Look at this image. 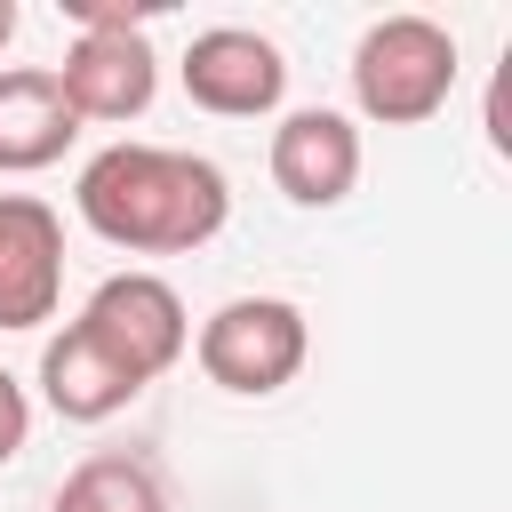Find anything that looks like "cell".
<instances>
[{
	"instance_id": "obj_1",
	"label": "cell",
	"mask_w": 512,
	"mask_h": 512,
	"mask_svg": "<svg viewBox=\"0 0 512 512\" xmlns=\"http://www.w3.org/2000/svg\"><path fill=\"white\" fill-rule=\"evenodd\" d=\"M72 208L96 240H112L128 256H192L224 232L232 184L216 160L176 152V144H104L80 168Z\"/></svg>"
},
{
	"instance_id": "obj_2",
	"label": "cell",
	"mask_w": 512,
	"mask_h": 512,
	"mask_svg": "<svg viewBox=\"0 0 512 512\" xmlns=\"http://www.w3.org/2000/svg\"><path fill=\"white\" fill-rule=\"evenodd\" d=\"M456 88V32L432 16H376L352 48V104L376 128H416Z\"/></svg>"
},
{
	"instance_id": "obj_3",
	"label": "cell",
	"mask_w": 512,
	"mask_h": 512,
	"mask_svg": "<svg viewBox=\"0 0 512 512\" xmlns=\"http://www.w3.org/2000/svg\"><path fill=\"white\" fill-rule=\"evenodd\" d=\"M80 40L56 64V88L72 104V120H136L160 88V56L144 32V8H112V0H72Z\"/></svg>"
},
{
	"instance_id": "obj_4",
	"label": "cell",
	"mask_w": 512,
	"mask_h": 512,
	"mask_svg": "<svg viewBox=\"0 0 512 512\" xmlns=\"http://www.w3.org/2000/svg\"><path fill=\"white\" fill-rule=\"evenodd\" d=\"M192 352H200V376H208L216 392L264 400V392L296 384V368H304V352H312V328H304V312H296L288 296H232V304H216V312L200 320Z\"/></svg>"
},
{
	"instance_id": "obj_5",
	"label": "cell",
	"mask_w": 512,
	"mask_h": 512,
	"mask_svg": "<svg viewBox=\"0 0 512 512\" xmlns=\"http://www.w3.org/2000/svg\"><path fill=\"white\" fill-rule=\"evenodd\" d=\"M80 328L136 376V384H160L184 344H192V320H184V296L160 280V272H112L88 304H80Z\"/></svg>"
},
{
	"instance_id": "obj_6",
	"label": "cell",
	"mask_w": 512,
	"mask_h": 512,
	"mask_svg": "<svg viewBox=\"0 0 512 512\" xmlns=\"http://www.w3.org/2000/svg\"><path fill=\"white\" fill-rule=\"evenodd\" d=\"M176 72H184V96L200 112H216V120H256V112H272L288 96V56L264 32H248V24L192 32V48H184Z\"/></svg>"
},
{
	"instance_id": "obj_7",
	"label": "cell",
	"mask_w": 512,
	"mask_h": 512,
	"mask_svg": "<svg viewBox=\"0 0 512 512\" xmlns=\"http://www.w3.org/2000/svg\"><path fill=\"white\" fill-rule=\"evenodd\" d=\"M64 296V224L40 192H0V328L56 320Z\"/></svg>"
},
{
	"instance_id": "obj_8",
	"label": "cell",
	"mask_w": 512,
	"mask_h": 512,
	"mask_svg": "<svg viewBox=\"0 0 512 512\" xmlns=\"http://www.w3.org/2000/svg\"><path fill=\"white\" fill-rule=\"evenodd\" d=\"M272 184L296 208H336L360 184V128L328 104H304L272 128Z\"/></svg>"
},
{
	"instance_id": "obj_9",
	"label": "cell",
	"mask_w": 512,
	"mask_h": 512,
	"mask_svg": "<svg viewBox=\"0 0 512 512\" xmlns=\"http://www.w3.org/2000/svg\"><path fill=\"white\" fill-rule=\"evenodd\" d=\"M80 120L56 88V72L40 64H8L0 72V176H40L72 152Z\"/></svg>"
},
{
	"instance_id": "obj_10",
	"label": "cell",
	"mask_w": 512,
	"mask_h": 512,
	"mask_svg": "<svg viewBox=\"0 0 512 512\" xmlns=\"http://www.w3.org/2000/svg\"><path fill=\"white\" fill-rule=\"evenodd\" d=\"M40 392H48V408H56L64 424H104V416H120L144 384H136L80 320H64V328L40 344Z\"/></svg>"
},
{
	"instance_id": "obj_11",
	"label": "cell",
	"mask_w": 512,
	"mask_h": 512,
	"mask_svg": "<svg viewBox=\"0 0 512 512\" xmlns=\"http://www.w3.org/2000/svg\"><path fill=\"white\" fill-rule=\"evenodd\" d=\"M56 512H168V488H160V472H152L144 456L104 448V456H80V464L64 472Z\"/></svg>"
},
{
	"instance_id": "obj_12",
	"label": "cell",
	"mask_w": 512,
	"mask_h": 512,
	"mask_svg": "<svg viewBox=\"0 0 512 512\" xmlns=\"http://www.w3.org/2000/svg\"><path fill=\"white\" fill-rule=\"evenodd\" d=\"M24 440H32V400H24V384L0 368V464H8Z\"/></svg>"
},
{
	"instance_id": "obj_13",
	"label": "cell",
	"mask_w": 512,
	"mask_h": 512,
	"mask_svg": "<svg viewBox=\"0 0 512 512\" xmlns=\"http://www.w3.org/2000/svg\"><path fill=\"white\" fill-rule=\"evenodd\" d=\"M16 40V0H0V48Z\"/></svg>"
}]
</instances>
